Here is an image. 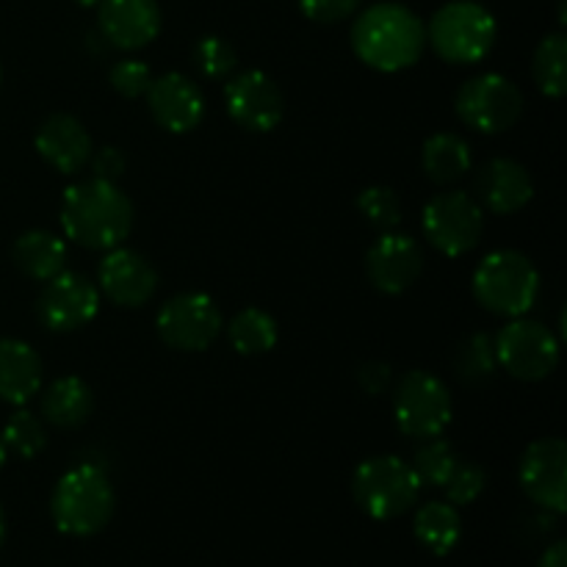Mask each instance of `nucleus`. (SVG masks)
I'll use <instances>...</instances> for the list:
<instances>
[{"label":"nucleus","mask_w":567,"mask_h":567,"mask_svg":"<svg viewBox=\"0 0 567 567\" xmlns=\"http://www.w3.org/2000/svg\"><path fill=\"white\" fill-rule=\"evenodd\" d=\"M424 271V252L419 241L404 233L388 230L365 252V275L380 293L399 297L419 282Z\"/></svg>","instance_id":"obj_16"},{"label":"nucleus","mask_w":567,"mask_h":567,"mask_svg":"<svg viewBox=\"0 0 567 567\" xmlns=\"http://www.w3.org/2000/svg\"><path fill=\"white\" fill-rule=\"evenodd\" d=\"M33 147L59 175H78L92 158V136L72 114H50L33 136Z\"/></svg>","instance_id":"obj_19"},{"label":"nucleus","mask_w":567,"mask_h":567,"mask_svg":"<svg viewBox=\"0 0 567 567\" xmlns=\"http://www.w3.org/2000/svg\"><path fill=\"white\" fill-rule=\"evenodd\" d=\"M352 50L369 70L402 72L419 64L426 48V25L404 3L369 6L352 22Z\"/></svg>","instance_id":"obj_2"},{"label":"nucleus","mask_w":567,"mask_h":567,"mask_svg":"<svg viewBox=\"0 0 567 567\" xmlns=\"http://www.w3.org/2000/svg\"><path fill=\"white\" fill-rule=\"evenodd\" d=\"M358 210L380 233L396 230L402 225V203L391 186H369L358 194Z\"/></svg>","instance_id":"obj_32"},{"label":"nucleus","mask_w":567,"mask_h":567,"mask_svg":"<svg viewBox=\"0 0 567 567\" xmlns=\"http://www.w3.org/2000/svg\"><path fill=\"white\" fill-rule=\"evenodd\" d=\"M457 454H454L452 443L441 437H430V441H421L419 452L413 454V474L419 476L421 487H443V482L449 480L452 468L457 465Z\"/></svg>","instance_id":"obj_30"},{"label":"nucleus","mask_w":567,"mask_h":567,"mask_svg":"<svg viewBox=\"0 0 567 567\" xmlns=\"http://www.w3.org/2000/svg\"><path fill=\"white\" fill-rule=\"evenodd\" d=\"M518 482L532 504L554 515L567 509V446L563 437L529 443L518 465Z\"/></svg>","instance_id":"obj_13"},{"label":"nucleus","mask_w":567,"mask_h":567,"mask_svg":"<svg viewBox=\"0 0 567 567\" xmlns=\"http://www.w3.org/2000/svg\"><path fill=\"white\" fill-rule=\"evenodd\" d=\"M471 291L487 313L518 319L537 305L540 271L518 249H496L474 269Z\"/></svg>","instance_id":"obj_4"},{"label":"nucleus","mask_w":567,"mask_h":567,"mask_svg":"<svg viewBox=\"0 0 567 567\" xmlns=\"http://www.w3.org/2000/svg\"><path fill=\"white\" fill-rule=\"evenodd\" d=\"M61 230L78 247L109 252L133 230V203L116 183L89 177L72 183L61 197Z\"/></svg>","instance_id":"obj_1"},{"label":"nucleus","mask_w":567,"mask_h":567,"mask_svg":"<svg viewBox=\"0 0 567 567\" xmlns=\"http://www.w3.org/2000/svg\"><path fill=\"white\" fill-rule=\"evenodd\" d=\"M498 369L496 360V347H493V338L487 332H474V336L465 338L463 343L454 352V371L463 382L468 385H480L487 382Z\"/></svg>","instance_id":"obj_28"},{"label":"nucleus","mask_w":567,"mask_h":567,"mask_svg":"<svg viewBox=\"0 0 567 567\" xmlns=\"http://www.w3.org/2000/svg\"><path fill=\"white\" fill-rule=\"evenodd\" d=\"M39 391H42V358L37 349L20 338H0V402L22 408Z\"/></svg>","instance_id":"obj_21"},{"label":"nucleus","mask_w":567,"mask_h":567,"mask_svg":"<svg viewBox=\"0 0 567 567\" xmlns=\"http://www.w3.org/2000/svg\"><path fill=\"white\" fill-rule=\"evenodd\" d=\"M297 3L299 11H302L310 22L336 25V22H343L347 17L358 14L363 0H297Z\"/></svg>","instance_id":"obj_35"},{"label":"nucleus","mask_w":567,"mask_h":567,"mask_svg":"<svg viewBox=\"0 0 567 567\" xmlns=\"http://www.w3.org/2000/svg\"><path fill=\"white\" fill-rule=\"evenodd\" d=\"M6 457H9V449H6L3 437H0V468H3V465H6Z\"/></svg>","instance_id":"obj_41"},{"label":"nucleus","mask_w":567,"mask_h":567,"mask_svg":"<svg viewBox=\"0 0 567 567\" xmlns=\"http://www.w3.org/2000/svg\"><path fill=\"white\" fill-rule=\"evenodd\" d=\"M0 437H3L6 449L22 460H33L37 454L44 452V446H48V432H44L42 419L25 408H20L17 413L9 415V421H6L3 426V435Z\"/></svg>","instance_id":"obj_29"},{"label":"nucleus","mask_w":567,"mask_h":567,"mask_svg":"<svg viewBox=\"0 0 567 567\" xmlns=\"http://www.w3.org/2000/svg\"><path fill=\"white\" fill-rule=\"evenodd\" d=\"M0 83H3V66H0Z\"/></svg>","instance_id":"obj_43"},{"label":"nucleus","mask_w":567,"mask_h":567,"mask_svg":"<svg viewBox=\"0 0 567 567\" xmlns=\"http://www.w3.org/2000/svg\"><path fill=\"white\" fill-rule=\"evenodd\" d=\"M535 197L529 169L513 158H491L476 175V203L496 216L524 210Z\"/></svg>","instance_id":"obj_20"},{"label":"nucleus","mask_w":567,"mask_h":567,"mask_svg":"<svg viewBox=\"0 0 567 567\" xmlns=\"http://www.w3.org/2000/svg\"><path fill=\"white\" fill-rule=\"evenodd\" d=\"M354 504L374 520H393L419 504L421 482L408 460L380 454L369 457L352 474Z\"/></svg>","instance_id":"obj_6"},{"label":"nucleus","mask_w":567,"mask_h":567,"mask_svg":"<svg viewBox=\"0 0 567 567\" xmlns=\"http://www.w3.org/2000/svg\"><path fill=\"white\" fill-rule=\"evenodd\" d=\"M97 288L116 308H142L158 291V271L142 252L122 244L100 260Z\"/></svg>","instance_id":"obj_15"},{"label":"nucleus","mask_w":567,"mask_h":567,"mask_svg":"<svg viewBox=\"0 0 567 567\" xmlns=\"http://www.w3.org/2000/svg\"><path fill=\"white\" fill-rule=\"evenodd\" d=\"M164 25L158 0H100L97 31L116 50H142L155 42Z\"/></svg>","instance_id":"obj_17"},{"label":"nucleus","mask_w":567,"mask_h":567,"mask_svg":"<svg viewBox=\"0 0 567 567\" xmlns=\"http://www.w3.org/2000/svg\"><path fill=\"white\" fill-rule=\"evenodd\" d=\"M225 109L238 127L271 133L282 122L286 100L275 78L264 70H244L225 86Z\"/></svg>","instance_id":"obj_14"},{"label":"nucleus","mask_w":567,"mask_h":567,"mask_svg":"<svg viewBox=\"0 0 567 567\" xmlns=\"http://www.w3.org/2000/svg\"><path fill=\"white\" fill-rule=\"evenodd\" d=\"M6 543V513H3V504H0V548Z\"/></svg>","instance_id":"obj_39"},{"label":"nucleus","mask_w":567,"mask_h":567,"mask_svg":"<svg viewBox=\"0 0 567 567\" xmlns=\"http://www.w3.org/2000/svg\"><path fill=\"white\" fill-rule=\"evenodd\" d=\"M94 413V393L81 377H59L39 396V415L55 430H78Z\"/></svg>","instance_id":"obj_22"},{"label":"nucleus","mask_w":567,"mask_h":567,"mask_svg":"<svg viewBox=\"0 0 567 567\" xmlns=\"http://www.w3.org/2000/svg\"><path fill=\"white\" fill-rule=\"evenodd\" d=\"M421 230L435 252L446 258H463L480 247L485 230V208L468 192L435 194L424 205Z\"/></svg>","instance_id":"obj_9"},{"label":"nucleus","mask_w":567,"mask_h":567,"mask_svg":"<svg viewBox=\"0 0 567 567\" xmlns=\"http://www.w3.org/2000/svg\"><path fill=\"white\" fill-rule=\"evenodd\" d=\"M89 164H92V177L116 183L122 175H125L127 158L120 147H111L109 144V147L92 150V158H89Z\"/></svg>","instance_id":"obj_36"},{"label":"nucleus","mask_w":567,"mask_h":567,"mask_svg":"<svg viewBox=\"0 0 567 567\" xmlns=\"http://www.w3.org/2000/svg\"><path fill=\"white\" fill-rule=\"evenodd\" d=\"M567 17H565V0H559V25H565Z\"/></svg>","instance_id":"obj_42"},{"label":"nucleus","mask_w":567,"mask_h":567,"mask_svg":"<svg viewBox=\"0 0 567 567\" xmlns=\"http://www.w3.org/2000/svg\"><path fill=\"white\" fill-rule=\"evenodd\" d=\"M421 166L424 175L437 186H452L460 177H465L474 166L468 142L457 133H435L421 147Z\"/></svg>","instance_id":"obj_24"},{"label":"nucleus","mask_w":567,"mask_h":567,"mask_svg":"<svg viewBox=\"0 0 567 567\" xmlns=\"http://www.w3.org/2000/svg\"><path fill=\"white\" fill-rule=\"evenodd\" d=\"M66 244L64 238L50 230H25L11 244V260L25 277L37 282H48L50 277L66 269Z\"/></svg>","instance_id":"obj_23"},{"label":"nucleus","mask_w":567,"mask_h":567,"mask_svg":"<svg viewBox=\"0 0 567 567\" xmlns=\"http://www.w3.org/2000/svg\"><path fill=\"white\" fill-rule=\"evenodd\" d=\"M487 487V474L482 465L471 463V460H457V465L452 468L449 480L443 482V491H446V502L454 507H468L476 498L485 493Z\"/></svg>","instance_id":"obj_33"},{"label":"nucleus","mask_w":567,"mask_h":567,"mask_svg":"<svg viewBox=\"0 0 567 567\" xmlns=\"http://www.w3.org/2000/svg\"><path fill=\"white\" fill-rule=\"evenodd\" d=\"M109 83L116 94L127 100L144 97L153 83V72L142 59H122L109 70Z\"/></svg>","instance_id":"obj_34"},{"label":"nucleus","mask_w":567,"mask_h":567,"mask_svg":"<svg viewBox=\"0 0 567 567\" xmlns=\"http://www.w3.org/2000/svg\"><path fill=\"white\" fill-rule=\"evenodd\" d=\"M147 109L166 133H192L205 120V94L183 72H166L147 89Z\"/></svg>","instance_id":"obj_18"},{"label":"nucleus","mask_w":567,"mask_h":567,"mask_svg":"<svg viewBox=\"0 0 567 567\" xmlns=\"http://www.w3.org/2000/svg\"><path fill=\"white\" fill-rule=\"evenodd\" d=\"M532 78L546 97L559 100L567 92V37L563 31L540 39L532 55Z\"/></svg>","instance_id":"obj_27"},{"label":"nucleus","mask_w":567,"mask_h":567,"mask_svg":"<svg viewBox=\"0 0 567 567\" xmlns=\"http://www.w3.org/2000/svg\"><path fill=\"white\" fill-rule=\"evenodd\" d=\"M537 567H567V543L565 540H557L551 543V546L543 551L540 563Z\"/></svg>","instance_id":"obj_38"},{"label":"nucleus","mask_w":567,"mask_h":567,"mask_svg":"<svg viewBox=\"0 0 567 567\" xmlns=\"http://www.w3.org/2000/svg\"><path fill=\"white\" fill-rule=\"evenodd\" d=\"M454 111L471 131L496 136L518 125L524 116V92L518 83L498 72H482L468 78L454 97Z\"/></svg>","instance_id":"obj_8"},{"label":"nucleus","mask_w":567,"mask_h":567,"mask_svg":"<svg viewBox=\"0 0 567 567\" xmlns=\"http://www.w3.org/2000/svg\"><path fill=\"white\" fill-rule=\"evenodd\" d=\"M496 39V17L476 0H449L426 25V44H432L446 64H480L493 53Z\"/></svg>","instance_id":"obj_5"},{"label":"nucleus","mask_w":567,"mask_h":567,"mask_svg":"<svg viewBox=\"0 0 567 567\" xmlns=\"http://www.w3.org/2000/svg\"><path fill=\"white\" fill-rule=\"evenodd\" d=\"M493 347L498 365L520 382L546 380L559 365V338L546 324L526 316L509 319V324L493 338Z\"/></svg>","instance_id":"obj_10"},{"label":"nucleus","mask_w":567,"mask_h":567,"mask_svg":"<svg viewBox=\"0 0 567 567\" xmlns=\"http://www.w3.org/2000/svg\"><path fill=\"white\" fill-rule=\"evenodd\" d=\"M391 382L393 369L388 363H382V360H369V363H363L358 369V385L363 388V393H369V396H382V393H388Z\"/></svg>","instance_id":"obj_37"},{"label":"nucleus","mask_w":567,"mask_h":567,"mask_svg":"<svg viewBox=\"0 0 567 567\" xmlns=\"http://www.w3.org/2000/svg\"><path fill=\"white\" fill-rule=\"evenodd\" d=\"M413 535L421 546L435 557H446L457 548L463 537V520L454 504L449 502H426L415 509Z\"/></svg>","instance_id":"obj_25"},{"label":"nucleus","mask_w":567,"mask_h":567,"mask_svg":"<svg viewBox=\"0 0 567 567\" xmlns=\"http://www.w3.org/2000/svg\"><path fill=\"white\" fill-rule=\"evenodd\" d=\"M75 6H81V9H97L100 0H72Z\"/></svg>","instance_id":"obj_40"},{"label":"nucleus","mask_w":567,"mask_h":567,"mask_svg":"<svg viewBox=\"0 0 567 567\" xmlns=\"http://www.w3.org/2000/svg\"><path fill=\"white\" fill-rule=\"evenodd\" d=\"M227 330V341L244 358H255V354H266L277 347L280 338V327H277L275 316L266 313L260 308H244L230 319Z\"/></svg>","instance_id":"obj_26"},{"label":"nucleus","mask_w":567,"mask_h":567,"mask_svg":"<svg viewBox=\"0 0 567 567\" xmlns=\"http://www.w3.org/2000/svg\"><path fill=\"white\" fill-rule=\"evenodd\" d=\"M393 419L399 432L413 441L441 437L454 419L452 391L441 377L413 369L393 388Z\"/></svg>","instance_id":"obj_7"},{"label":"nucleus","mask_w":567,"mask_h":567,"mask_svg":"<svg viewBox=\"0 0 567 567\" xmlns=\"http://www.w3.org/2000/svg\"><path fill=\"white\" fill-rule=\"evenodd\" d=\"M225 330L221 310L208 293L183 291L161 305L155 332L175 352H205Z\"/></svg>","instance_id":"obj_11"},{"label":"nucleus","mask_w":567,"mask_h":567,"mask_svg":"<svg viewBox=\"0 0 567 567\" xmlns=\"http://www.w3.org/2000/svg\"><path fill=\"white\" fill-rule=\"evenodd\" d=\"M192 64L208 81H225L238 64V53L227 39L199 37L192 48Z\"/></svg>","instance_id":"obj_31"},{"label":"nucleus","mask_w":567,"mask_h":567,"mask_svg":"<svg viewBox=\"0 0 567 567\" xmlns=\"http://www.w3.org/2000/svg\"><path fill=\"white\" fill-rule=\"evenodd\" d=\"M116 493L109 474L94 463H81L66 471L50 496V515L61 535L94 537L111 524Z\"/></svg>","instance_id":"obj_3"},{"label":"nucleus","mask_w":567,"mask_h":567,"mask_svg":"<svg viewBox=\"0 0 567 567\" xmlns=\"http://www.w3.org/2000/svg\"><path fill=\"white\" fill-rule=\"evenodd\" d=\"M100 313V288L81 271H61L44 282L37 299V316L44 330L75 332Z\"/></svg>","instance_id":"obj_12"}]
</instances>
